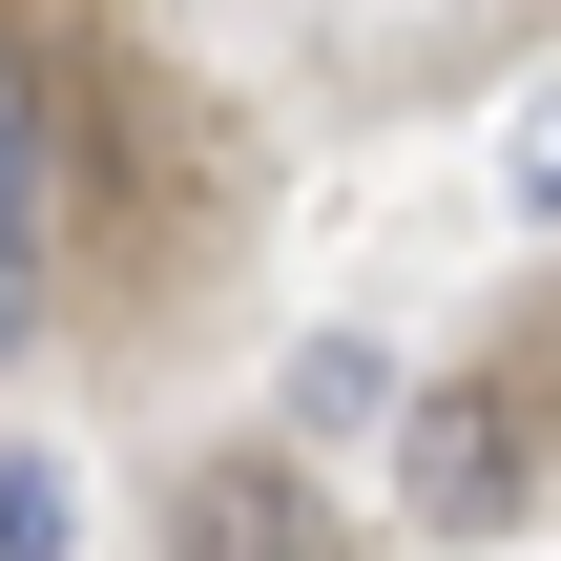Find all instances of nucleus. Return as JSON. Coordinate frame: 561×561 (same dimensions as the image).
I'll use <instances>...</instances> for the list:
<instances>
[{
  "label": "nucleus",
  "mask_w": 561,
  "mask_h": 561,
  "mask_svg": "<svg viewBox=\"0 0 561 561\" xmlns=\"http://www.w3.org/2000/svg\"><path fill=\"white\" fill-rule=\"evenodd\" d=\"M167 561H333V520H312L291 458H208V479L167 500Z\"/></svg>",
  "instance_id": "f03ea898"
},
{
  "label": "nucleus",
  "mask_w": 561,
  "mask_h": 561,
  "mask_svg": "<svg viewBox=\"0 0 561 561\" xmlns=\"http://www.w3.org/2000/svg\"><path fill=\"white\" fill-rule=\"evenodd\" d=\"M520 187H541V208H561V104H541V125H520Z\"/></svg>",
  "instance_id": "20e7f679"
},
{
  "label": "nucleus",
  "mask_w": 561,
  "mask_h": 561,
  "mask_svg": "<svg viewBox=\"0 0 561 561\" xmlns=\"http://www.w3.org/2000/svg\"><path fill=\"white\" fill-rule=\"evenodd\" d=\"M0 561H62V458H0Z\"/></svg>",
  "instance_id": "7ed1b4c3"
},
{
  "label": "nucleus",
  "mask_w": 561,
  "mask_h": 561,
  "mask_svg": "<svg viewBox=\"0 0 561 561\" xmlns=\"http://www.w3.org/2000/svg\"><path fill=\"white\" fill-rule=\"evenodd\" d=\"M396 479H416L437 541H500V520L541 500V437H520L500 375H437V396H396Z\"/></svg>",
  "instance_id": "f257e3e1"
}]
</instances>
